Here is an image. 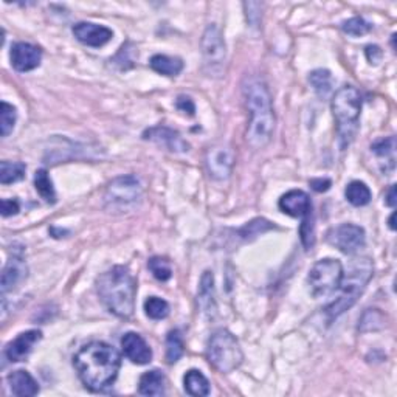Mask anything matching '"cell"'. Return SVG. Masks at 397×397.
Returning a JSON list of instances; mask_svg holds the SVG:
<instances>
[{
	"mask_svg": "<svg viewBox=\"0 0 397 397\" xmlns=\"http://www.w3.org/2000/svg\"><path fill=\"white\" fill-rule=\"evenodd\" d=\"M73 365L84 387L93 393H99L117 380L121 355L109 343L92 341L75 354Z\"/></svg>",
	"mask_w": 397,
	"mask_h": 397,
	"instance_id": "6da1fadb",
	"label": "cell"
},
{
	"mask_svg": "<svg viewBox=\"0 0 397 397\" xmlns=\"http://www.w3.org/2000/svg\"><path fill=\"white\" fill-rule=\"evenodd\" d=\"M242 93H244L247 111L250 113L245 138L254 149H262L270 143L275 131L270 92L261 78L250 76L245 78L242 84Z\"/></svg>",
	"mask_w": 397,
	"mask_h": 397,
	"instance_id": "7a4b0ae2",
	"label": "cell"
},
{
	"mask_svg": "<svg viewBox=\"0 0 397 397\" xmlns=\"http://www.w3.org/2000/svg\"><path fill=\"white\" fill-rule=\"evenodd\" d=\"M97 292L107 311L118 318H131L136 311L137 281L124 266H115L101 273Z\"/></svg>",
	"mask_w": 397,
	"mask_h": 397,
	"instance_id": "3957f363",
	"label": "cell"
},
{
	"mask_svg": "<svg viewBox=\"0 0 397 397\" xmlns=\"http://www.w3.org/2000/svg\"><path fill=\"white\" fill-rule=\"evenodd\" d=\"M332 113L337 123L339 143L341 149L353 143L359 129V120L362 112L360 92L353 86H343L335 92L332 98Z\"/></svg>",
	"mask_w": 397,
	"mask_h": 397,
	"instance_id": "277c9868",
	"label": "cell"
},
{
	"mask_svg": "<svg viewBox=\"0 0 397 397\" xmlns=\"http://www.w3.org/2000/svg\"><path fill=\"white\" fill-rule=\"evenodd\" d=\"M371 277H373V266L368 259L363 261L362 266L359 264L357 267L353 268V272H349L348 275L343 273L341 282L337 289L339 297L325 309L329 320L340 317L341 314L349 311V309L357 302Z\"/></svg>",
	"mask_w": 397,
	"mask_h": 397,
	"instance_id": "5b68a950",
	"label": "cell"
},
{
	"mask_svg": "<svg viewBox=\"0 0 397 397\" xmlns=\"http://www.w3.org/2000/svg\"><path fill=\"white\" fill-rule=\"evenodd\" d=\"M206 359L214 369L227 374L241 366L244 354L236 337L227 329H219L208 340Z\"/></svg>",
	"mask_w": 397,
	"mask_h": 397,
	"instance_id": "8992f818",
	"label": "cell"
},
{
	"mask_svg": "<svg viewBox=\"0 0 397 397\" xmlns=\"http://www.w3.org/2000/svg\"><path fill=\"white\" fill-rule=\"evenodd\" d=\"M143 196V188L136 176H120L113 179L106 188V206L113 211H126L136 206Z\"/></svg>",
	"mask_w": 397,
	"mask_h": 397,
	"instance_id": "52a82bcc",
	"label": "cell"
},
{
	"mask_svg": "<svg viewBox=\"0 0 397 397\" xmlns=\"http://www.w3.org/2000/svg\"><path fill=\"white\" fill-rule=\"evenodd\" d=\"M343 278V266L337 259H321L315 262L307 277L309 287L315 298L327 297L337 292Z\"/></svg>",
	"mask_w": 397,
	"mask_h": 397,
	"instance_id": "ba28073f",
	"label": "cell"
},
{
	"mask_svg": "<svg viewBox=\"0 0 397 397\" xmlns=\"http://www.w3.org/2000/svg\"><path fill=\"white\" fill-rule=\"evenodd\" d=\"M202 56L208 76H220L224 72L227 49L222 31L216 24H210L202 36Z\"/></svg>",
	"mask_w": 397,
	"mask_h": 397,
	"instance_id": "9c48e42d",
	"label": "cell"
},
{
	"mask_svg": "<svg viewBox=\"0 0 397 397\" xmlns=\"http://www.w3.org/2000/svg\"><path fill=\"white\" fill-rule=\"evenodd\" d=\"M327 242L341 253L353 254L366 244V234L362 227L354 224H341L327 233Z\"/></svg>",
	"mask_w": 397,
	"mask_h": 397,
	"instance_id": "30bf717a",
	"label": "cell"
},
{
	"mask_svg": "<svg viewBox=\"0 0 397 397\" xmlns=\"http://www.w3.org/2000/svg\"><path fill=\"white\" fill-rule=\"evenodd\" d=\"M234 152L228 145H216L206 151L205 165L214 180H227L234 166Z\"/></svg>",
	"mask_w": 397,
	"mask_h": 397,
	"instance_id": "8fae6325",
	"label": "cell"
},
{
	"mask_svg": "<svg viewBox=\"0 0 397 397\" xmlns=\"http://www.w3.org/2000/svg\"><path fill=\"white\" fill-rule=\"evenodd\" d=\"M143 138L154 141V143L163 146L168 151L176 152V154H184V152L190 151V145H188V141L184 140V137H181L177 131H174L171 129V127H166V126L149 127V129L145 131Z\"/></svg>",
	"mask_w": 397,
	"mask_h": 397,
	"instance_id": "7c38bea8",
	"label": "cell"
},
{
	"mask_svg": "<svg viewBox=\"0 0 397 397\" xmlns=\"http://www.w3.org/2000/svg\"><path fill=\"white\" fill-rule=\"evenodd\" d=\"M11 65L15 70L25 73L38 69L42 60V51H40L36 45L29 42H17L11 47L10 51Z\"/></svg>",
	"mask_w": 397,
	"mask_h": 397,
	"instance_id": "4fadbf2b",
	"label": "cell"
},
{
	"mask_svg": "<svg viewBox=\"0 0 397 397\" xmlns=\"http://www.w3.org/2000/svg\"><path fill=\"white\" fill-rule=\"evenodd\" d=\"M72 31L81 44L93 47V49H99V47L106 45L113 38L111 29L93 22H78L73 25Z\"/></svg>",
	"mask_w": 397,
	"mask_h": 397,
	"instance_id": "5bb4252c",
	"label": "cell"
},
{
	"mask_svg": "<svg viewBox=\"0 0 397 397\" xmlns=\"http://www.w3.org/2000/svg\"><path fill=\"white\" fill-rule=\"evenodd\" d=\"M121 348L127 359L136 365H147L152 360V351L146 340L137 332H127L121 339Z\"/></svg>",
	"mask_w": 397,
	"mask_h": 397,
	"instance_id": "9a60e30c",
	"label": "cell"
},
{
	"mask_svg": "<svg viewBox=\"0 0 397 397\" xmlns=\"http://www.w3.org/2000/svg\"><path fill=\"white\" fill-rule=\"evenodd\" d=\"M278 206L282 213L292 218H307L312 214V204L307 194L301 190H292L281 196Z\"/></svg>",
	"mask_w": 397,
	"mask_h": 397,
	"instance_id": "2e32d148",
	"label": "cell"
},
{
	"mask_svg": "<svg viewBox=\"0 0 397 397\" xmlns=\"http://www.w3.org/2000/svg\"><path fill=\"white\" fill-rule=\"evenodd\" d=\"M42 339V332L36 331V329H31V331H26L19 334L17 337L8 343V346L5 349V355L10 362H22L29 357L30 353L33 351V346Z\"/></svg>",
	"mask_w": 397,
	"mask_h": 397,
	"instance_id": "e0dca14e",
	"label": "cell"
},
{
	"mask_svg": "<svg viewBox=\"0 0 397 397\" xmlns=\"http://www.w3.org/2000/svg\"><path fill=\"white\" fill-rule=\"evenodd\" d=\"M26 272H29V268H26L22 252L13 253V257L6 262L2 272V282H0V286H2V295L19 286L20 282L26 278Z\"/></svg>",
	"mask_w": 397,
	"mask_h": 397,
	"instance_id": "ac0fdd59",
	"label": "cell"
},
{
	"mask_svg": "<svg viewBox=\"0 0 397 397\" xmlns=\"http://www.w3.org/2000/svg\"><path fill=\"white\" fill-rule=\"evenodd\" d=\"M197 302L200 311L204 312L206 317H213L216 314V300H214V277L210 270L204 272L200 278V286L197 292Z\"/></svg>",
	"mask_w": 397,
	"mask_h": 397,
	"instance_id": "d6986e66",
	"label": "cell"
},
{
	"mask_svg": "<svg viewBox=\"0 0 397 397\" xmlns=\"http://www.w3.org/2000/svg\"><path fill=\"white\" fill-rule=\"evenodd\" d=\"M8 383L11 393L20 397H31L39 393L38 382L33 379V375L29 371L19 369V371L11 373L8 375Z\"/></svg>",
	"mask_w": 397,
	"mask_h": 397,
	"instance_id": "ffe728a7",
	"label": "cell"
},
{
	"mask_svg": "<svg viewBox=\"0 0 397 397\" xmlns=\"http://www.w3.org/2000/svg\"><path fill=\"white\" fill-rule=\"evenodd\" d=\"M166 389V378L159 369L147 371L140 378L138 393L141 396H163Z\"/></svg>",
	"mask_w": 397,
	"mask_h": 397,
	"instance_id": "44dd1931",
	"label": "cell"
},
{
	"mask_svg": "<svg viewBox=\"0 0 397 397\" xmlns=\"http://www.w3.org/2000/svg\"><path fill=\"white\" fill-rule=\"evenodd\" d=\"M149 65L154 72L170 78L180 75V72L184 70V60L166 55H154L149 60Z\"/></svg>",
	"mask_w": 397,
	"mask_h": 397,
	"instance_id": "7402d4cb",
	"label": "cell"
},
{
	"mask_svg": "<svg viewBox=\"0 0 397 397\" xmlns=\"http://www.w3.org/2000/svg\"><path fill=\"white\" fill-rule=\"evenodd\" d=\"M184 385H185V391L194 397H204L210 394L211 391L210 382H208L205 375L197 371V369H191V371H188L185 374Z\"/></svg>",
	"mask_w": 397,
	"mask_h": 397,
	"instance_id": "603a6c76",
	"label": "cell"
},
{
	"mask_svg": "<svg viewBox=\"0 0 397 397\" xmlns=\"http://www.w3.org/2000/svg\"><path fill=\"white\" fill-rule=\"evenodd\" d=\"M345 196L348 202L354 206H365L371 202V190L366 186V184H363L360 180H354L346 186Z\"/></svg>",
	"mask_w": 397,
	"mask_h": 397,
	"instance_id": "cb8c5ba5",
	"label": "cell"
},
{
	"mask_svg": "<svg viewBox=\"0 0 397 397\" xmlns=\"http://www.w3.org/2000/svg\"><path fill=\"white\" fill-rule=\"evenodd\" d=\"M26 166L20 161H2L0 163V184L10 185L25 177Z\"/></svg>",
	"mask_w": 397,
	"mask_h": 397,
	"instance_id": "d4e9b609",
	"label": "cell"
},
{
	"mask_svg": "<svg viewBox=\"0 0 397 397\" xmlns=\"http://www.w3.org/2000/svg\"><path fill=\"white\" fill-rule=\"evenodd\" d=\"M35 188L39 193V196L42 197L47 204H56V193L53 188V181L49 177L45 170H38L35 174Z\"/></svg>",
	"mask_w": 397,
	"mask_h": 397,
	"instance_id": "484cf974",
	"label": "cell"
},
{
	"mask_svg": "<svg viewBox=\"0 0 397 397\" xmlns=\"http://www.w3.org/2000/svg\"><path fill=\"white\" fill-rule=\"evenodd\" d=\"M309 83L320 97H326L332 90V75L326 69H317L309 75Z\"/></svg>",
	"mask_w": 397,
	"mask_h": 397,
	"instance_id": "4316f807",
	"label": "cell"
},
{
	"mask_svg": "<svg viewBox=\"0 0 397 397\" xmlns=\"http://www.w3.org/2000/svg\"><path fill=\"white\" fill-rule=\"evenodd\" d=\"M185 353L184 339L179 331H171L166 337V360L168 363H176Z\"/></svg>",
	"mask_w": 397,
	"mask_h": 397,
	"instance_id": "83f0119b",
	"label": "cell"
},
{
	"mask_svg": "<svg viewBox=\"0 0 397 397\" xmlns=\"http://www.w3.org/2000/svg\"><path fill=\"white\" fill-rule=\"evenodd\" d=\"M145 314L151 320H163L170 315V305L159 297H149L145 301Z\"/></svg>",
	"mask_w": 397,
	"mask_h": 397,
	"instance_id": "f1b7e54d",
	"label": "cell"
},
{
	"mask_svg": "<svg viewBox=\"0 0 397 397\" xmlns=\"http://www.w3.org/2000/svg\"><path fill=\"white\" fill-rule=\"evenodd\" d=\"M17 120V112L16 107L11 106L6 101H2V111H0V133L2 137H8L10 133L15 129Z\"/></svg>",
	"mask_w": 397,
	"mask_h": 397,
	"instance_id": "f546056e",
	"label": "cell"
},
{
	"mask_svg": "<svg viewBox=\"0 0 397 397\" xmlns=\"http://www.w3.org/2000/svg\"><path fill=\"white\" fill-rule=\"evenodd\" d=\"M147 267H149V270L152 272L154 277L156 279L165 282L168 279H171L172 277V268L170 261H166L165 258H160V257H154L149 261H147Z\"/></svg>",
	"mask_w": 397,
	"mask_h": 397,
	"instance_id": "4dcf8cb0",
	"label": "cell"
},
{
	"mask_svg": "<svg viewBox=\"0 0 397 397\" xmlns=\"http://www.w3.org/2000/svg\"><path fill=\"white\" fill-rule=\"evenodd\" d=\"M272 228H275V227L268 220H266V219H254V220L250 222V224H247L245 227L241 228L239 236L242 239L248 241V239H253V238L259 236V234L266 233L268 230H272Z\"/></svg>",
	"mask_w": 397,
	"mask_h": 397,
	"instance_id": "1f68e13d",
	"label": "cell"
},
{
	"mask_svg": "<svg viewBox=\"0 0 397 397\" xmlns=\"http://www.w3.org/2000/svg\"><path fill=\"white\" fill-rule=\"evenodd\" d=\"M371 29H373V25L366 22L363 17H351L341 24V30L345 31L346 35L355 36V38L366 35V33L371 31Z\"/></svg>",
	"mask_w": 397,
	"mask_h": 397,
	"instance_id": "d6a6232c",
	"label": "cell"
},
{
	"mask_svg": "<svg viewBox=\"0 0 397 397\" xmlns=\"http://www.w3.org/2000/svg\"><path fill=\"white\" fill-rule=\"evenodd\" d=\"M371 151L380 159H389L394 163V151H396V138L388 137L382 138L371 146Z\"/></svg>",
	"mask_w": 397,
	"mask_h": 397,
	"instance_id": "836d02e7",
	"label": "cell"
},
{
	"mask_svg": "<svg viewBox=\"0 0 397 397\" xmlns=\"http://www.w3.org/2000/svg\"><path fill=\"white\" fill-rule=\"evenodd\" d=\"M312 216V214H311ZM311 216H307L302 219V224L300 227V234H301V241L302 245L306 247V250L314 247L315 242V232H314V220L311 219Z\"/></svg>",
	"mask_w": 397,
	"mask_h": 397,
	"instance_id": "e575fe53",
	"label": "cell"
},
{
	"mask_svg": "<svg viewBox=\"0 0 397 397\" xmlns=\"http://www.w3.org/2000/svg\"><path fill=\"white\" fill-rule=\"evenodd\" d=\"M371 320L369 323H363V325H359V329L362 332H369V331H379L383 326H385V317L383 314L379 312L378 309H371Z\"/></svg>",
	"mask_w": 397,
	"mask_h": 397,
	"instance_id": "d590c367",
	"label": "cell"
},
{
	"mask_svg": "<svg viewBox=\"0 0 397 397\" xmlns=\"http://www.w3.org/2000/svg\"><path fill=\"white\" fill-rule=\"evenodd\" d=\"M176 107L184 113H188L190 117H194V113H196V106H194L193 99L190 97H185V95H180L176 101Z\"/></svg>",
	"mask_w": 397,
	"mask_h": 397,
	"instance_id": "8d00e7d4",
	"label": "cell"
},
{
	"mask_svg": "<svg viewBox=\"0 0 397 397\" xmlns=\"http://www.w3.org/2000/svg\"><path fill=\"white\" fill-rule=\"evenodd\" d=\"M20 210V205L16 199H3L2 200V216H15Z\"/></svg>",
	"mask_w": 397,
	"mask_h": 397,
	"instance_id": "74e56055",
	"label": "cell"
},
{
	"mask_svg": "<svg viewBox=\"0 0 397 397\" xmlns=\"http://www.w3.org/2000/svg\"><path fill=\"white\" fill-rule=\"evenodd\" d=\"M365 55H366V59L369 60V64L378 65L380 63L383 53L380 50V47H378V45H368L366 50H365Z\"/></svg>",
	"mask_w": 397,
	"mask_h": 397,
	"instance_id": "f35d334b",
	"label": "cell"
},
{
	"mask_svg": "<svg viewBox=\"0 0 397 397\" xmlns=\"http://www.w3.org/2000/svg\"><path fill=\"white\" fill-rule=\"evenodd\" d=\"M331 185H332V181L329 179H314V180H311L312 190H315L317 193L327 191L329 188H331Z\"/></svg>",
	"mask_w": 397,
	"mask_h": 397,
	"instance_id": "ab89813d",
	"label": "cell"
},
{
	"mask_svg": "<svg viewBox=\"0 0 397 397\" xmlns=\"http://www.w3.org/2000/svg\"><path fill=\"white\" fill-rule=\"evenodd\" d=\"M385 202L388 206H396V185H391V188H389Z\"/></svg>",
	"mask_w": 397,
	"mask_h": 397,
	"instance_id": "60d3db41",
	"label": "cell"
},
{
	"mask_svg": "<svg viewBox=\"0 0 397 397\" xmlns=\"http://www.w3.org/2000/svg\"><path fill=\"white\" fill-rule=\"evenodd\" d=\"M394 218H396V213H393L391 218H389V228H391V230H396V227H394Z\"/></svg>",
	"mask_w": 397,
	"mask_h": 397,
	"instance_id": "b9f144b4",
	"label": "cell"
}]
</instances>
